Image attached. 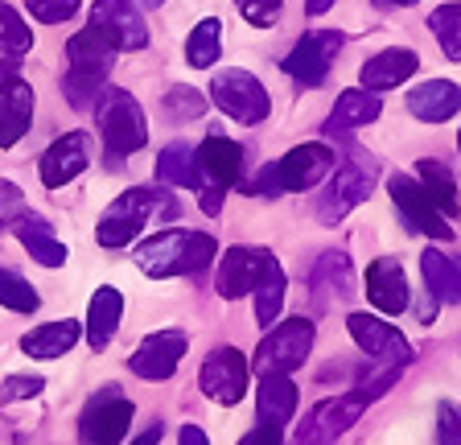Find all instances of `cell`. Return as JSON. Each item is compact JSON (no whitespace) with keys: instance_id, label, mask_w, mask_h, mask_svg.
Masks as SVG:
<instances>
[{"instance_id":"1","label":"cell","mask_w":461,"mask_h":445,"mask_svg":"<svg viewBox=\"0 0 461 445\" xmlns=\"http://www.w3.org/2000/svg\"><path fill=\"white\" fill-rule=\"evenodd\" d=\"M153 219H177V198L169 190L136 186V190H124L99 214L95 240H99V248H128L144 232V222H153Z\"/></svg>"},{"instance_id":"2","label":"cell","mask_w":461,"mask_h":445,"mask_svg":"<svg viewBox=\"0 0 461 445\" xmlns=\"http://www.w3.org/2000/svg\"><path fill=\"white\" fill-rule=\"evenodd\" d=\"M214 252H219V243H214L211 235L177 232V227H173V232H161V235H153V240H144L140 248H136V264H140V272L165 281V277H194V272H202L214 260Z\"/></svg>"},{"instance_id":"3","label":"cell","mask_w":461,"mask_h":445,"mask_svg":"<svg viewBox=\"0 0 461 445\" xmlns=\"http://www.w3.org/2000/svg\"><path fill=\"white\" fill-rule=\"evenodd\" d=\"M112 62H115V50L91 25L83 33H75L67 41V78H62V91H67L70 104L75 107L99 104V87L112 75Z\"/></svg>"},{"instance_id":"4","label":"cell","mask_w":461,"mask_h":445,"mask_svg":"<svg viewBox=\"0 0 461 445\" xmlns=\"http://www.w3.org/2000/svg\"><path fill=\"white\" fill-rule=\"evenodd\" d=\"M243 165V149L222 132H211L194 149V190L202 198V211L219 214L222 211V194L235 186Z\"/></svg>"},{"instance_id":"5","label":"cell","mask_w":461,"mask_h":445,"mask_svg":"<svg viewBox=\"0 0 461 445\" xmlns=\"http://www.w3.org/2000/svg\"><path fill=\"white\" fill-rule=\"evenodd\" d=\"M309 355H313V322L288 318L259 339L251 368H256V376H288V371H297Z\"/></svg>"},{"instance_id":"6","label":"cell","mask_w":461,"mask_h":445,"mask_svg":"<svg viewBox=\"0 0 461 445\" xmlns=\"http://www.w3.org/2000/svg\"><path fill=\"white\" fill-rule=\"evenodd\" d=\"M375 177H379V165H375V157L350 153V161H342L334 169V177H330L326 194H321V203H317V214H321L326 222L346 219V214L355 211V206H363L366 198H371Z\"/></svg>"},{"instance_id":"7","label":"cell","mask_w":461,"mask_h":445,"mask_svg":"<svg viewBox=\"0 0 461 445\" xmlns=\"http://www.w3.org/2000/svg\"><path fill=\"white\" fill-rule=\"evenodd\" d=\"M99 136L112 157H128L136 149H144L149 141V124H144V112L128 91L107 87L99 99Z\"/></svg>"},{"instance_id":"8","label":"cell","mask_w":461,"mask_h":445,"mask_svg":"<svg viewBox=\"0 0 461 445\" xmlns=\"http://www.w3.org/2000/svg\"><path fill=\"white\" fill-rule=\"evenodd\" d=\"M211 99L222 116H230L235 124H264L268 120V91L251 70H219L211 83Z\"/></svg>"},{"instance_id":"9","label":"cell","mask_w":461,"mask_h":445,"mask_svg":"<svg viewBox=\"0 0 461 445\" xmlns=\"http://www.w3.org/2000/svg\"><path fill=\"white\" fill-rule=\"evenodd\" d=\"M128 425H132V400L115 384H107L104 392L86 400L78 416V437L83 445H120L128 437Z\"/></svg>"},{"instance_id":"10","label":"cell","mask_w":461,"mask_h":445,"mask_svg":"<svg viewBox=\"0 0 461 445\" xmlns=\"http://www.w3.org/2000/svg\"><path fill=\"white\" fill-rule=\"evenodd\" d=\"M363 408H366V400L358 396V392H346V396L321 400V404L309 408V416L301 421L297 429H293L288 445H334L338 437H342L346 429L363 416Z\"/></svg>"},{"instance_id":"11","label":"cell","mask_w":461,"mask_h":445,"mask_svg":"<svg viewBox=\"0 0 461 445\" xmlns=\"http://www.w3.org/2000/svg\"><path fill=\"white\" fill-rule=\"evenodd\" d=\"M387 190H392V203H395V211H400L408 232L429 235V240H453V227L445 222L441 206L432 203L429 190H424L412 174H392Z\"/></svg>"},{"instance_id":"12","label":"cell","mask_w":461,"mask_h":445,"mask_svg":"<svg viewBox=\"0 0 461 445\" xmlns=\"http://www.w3.org/2000/svg\"><path fill=\"white\" fill-rule=\"evenodd\" d=\"M346 330L363 347V355H371L375 363H384V368H408L412 363V342L403 339L392 322L375 318V313H350Z\"/></svg>"},{"instance_id":"13","label":"cell","mask_w":461,"mask_h":445,"mask_svg":"<svg viewBox=\"0 0 461 445\" xmlns=\"http://www.w3.org/2000/svg\"><path fill=\"white\" fill-rule=\"evenodd\" d=\"M91 30L112 50H144L149 46V25L132 0H95L91 5Z\"/></svg>"},{"instance_id":"14","label":"cell","mask_w":461,"mask_h":445,"mask_svg":"<svg viewBox=\"0 0 461 445\" xmlns=\"http://www.w3.org/2000/svg\"><path fill=\"white\" fill-rule=\"evenodd\" d=\"M198 384L214 404H240L243 392H248V359L235 347H214L202 359Z\"/></svg>"},{"instance_id":"15","label":"cell","mask_w":461,"mask_h":445,"mask_svg":"<svg viewBox=\"0 0 461 445\" xmlns=\"http://www.w3.org/2000/svg\"><path fill=\"white\" fill-rule=\"evenodd\" d=\"M342 46H346V38L338 30H313L293 46V54L285 59V70L297 78V83H305V87H317V83H326V75Z\"/></svg>"},{"instance_id":"16","label":"cell","mask_w":461,"mask_h":445,"mask_svg":"<svg viewBox=\"0 0 461 445\" xmlns=\"http://www.w3.org/2000/svg\"><path fill=\"white\" fill-rule=\"evenodd\" d=\"M330 169H334V153H330V145H317V141L288 149L276 161V177H280V190L285 194L313 190V186H321L330 177Z\"/></svg>"},{"instance_id":"17","label":"cell","mask_w":461,"mask_h":445,"mask_svg":"<svg viewBox=\"0 0 461 445\" xmlns=\"http://www.w3.org/2000/svg\"><path fill=\"white\" fill-rule=\"evenodd\" d=\"M185 347H190V342H185L182 330H157V334H149V339L136 347V355L128 359V368L140 379H169L173 371H177V363H182Z\"/></svg>"},{"instance_id":"18","label":"cell","mask_w":461,"mask_h":445,"mask_svg":"<svg viewBox=\"0 0 461 445\" xmlns=\"http://www.w3.org/2000/svg\"><path fill=\"white\" fill-rule=\"evenodd\" d=\"M86 165H91V136L86 132H67V136H58L54 145L41 153L38 169H41V182H46L50 190H58V186L75 182Z\"/></svg>"},{"instance_id":"19","label":"cell","mask_w":461,"mask_h":445,"mask_svg":"<svg viewBox=\"0 0 461 445\" xmlns=\"http://www.w3.org/2000/svg\"><path fill=\"white\" fill-rule=\"evenodd\" d=\"M363 285H366V301L379 313L395 318V313L408 310V277H403V264L395 256H379V260L366 264Z\"/></svg>"},{"instance_id":"20","label":"cell","mask_w":461,"mask_h":445,"mask_svg":"<svg viewBox=\"0 0 461 445\" xmlns=\"http://www.w3.org/2000/svg\"><path fill=\"white\" fill-rule=\"evenodd\" d=\"M272 252L268 248H230L227 256H222L219 264V297L235 301V297H248V293H256L259 277H264V268H268Z\"/></svg>"},{"instance_id":"21","label":"cell","mask_w":461,"mask_h":445,"mask_svg":"<svg viewBox=\"0 0 461 445\" xmlns=\"http://www.w3.org/2000/svg\"><path fill=\"white\" fill-rule=\"evenodd\" d=\"M256 408H259V425L285 437L288 421L297 413V384L288 376H259Z\"/></svg>"},{"instance_id":"22","label":"cell","mask_w":461,"mask_h":445,"mask_svg":"<svg viewBox=\"0 0 461 445\" xmlns=\"http://www.w3.org/2000/svg\"><path fill=\"white\" fill-rule=\"evenodd\" d=\"M33 120V87L25 78H5L0 83V149H13L29 132Z\"/></svg>"},{"instance_id":"23","label":"cell","mask_w":461,"mask_h":445,"mask_svg":"<svg viewBox=\"0 0 461 445\" xmlns=\"http://www.w3.org/2000/svg\"><path fill=\"white\" fill-rule=\"evenodd\" d=\"M408 112L424 124H441V120H453L461 112V87L449 83V78H429L416 91H408Z\"/></svg>"},{"instance_id":"24","label":"cell","mask_w":461,"mask_h":445,"mask_svg":"<svg viewBox=\"0 0 461 445\" xmlns=\"http://www.w3.org/2000/svg\"><path fill=\"white\" fill-rule=\"evenodd\" d=\"M9 232L25 243V252L38 264H46V268H62V264H67V256H70L67 243L50 232V222L41 219V214H17V219L9 222Z\"/></svg>"},{"instance_id":"25","label":"cell","mask_w":461,"mask_h":445,"mask_svg":"<svg viewBox=\"0 0 461 445\" xmlns=\"http://www.w3.org/2000/svg\"><path fill=\"white\" fill-rule=\"evenodd\" d=\"M416 67H420V59H416L412 50H384V54L366 59V67L358 70V87L363 91H392L395 83L412 78Z\"/></svg>"},{"instance_id":"26","label":"cell","mask_w":461,"mask_h":445,"mask_svg":"<svg viewBox=\"0 0 461 445\" xmlns=\"http://www.w3.org/2000/svg\"><path fill=\"white\" fill-rule=\"evenodd\" d=\"M355 268L342 252H326L313 268V297L321 305H342V301L355 297Z\"/></svg>"},{"instance_id":"27","label":"cell","mask_w":461,"mask_h":445,"mask_svg":"<svg viewBox=\"0 0 461 445\" xmlns=\"http://www.w3.org/2000/svg\"><path fill=\"white\" fill-rule=\"evenodd\" d=\"M420 272H424V289L437 301H449V305H461V256L449 252H424L420 256Z\"/></svg>"},{"instance_id":"28","label":"cell","mask_w":461,"mask_h":445,"mask_svg":"<svg viewBox=\"0 0 461 445\" xmlns=\"http://www.w3.org/2000/svg\"><path fill=\"white\" fill-rule=\"evenodd\" d=\"M120 313H124V297H120V289L104 285V289L91 297V305H86V342H91L95 350H104L107 342L115 339Z\"/></svg>"},{"instance_id":"29","label":"cell","mask_w":461,"mask_h":445,"mask_svg":"<svg viewBox=\"0 0 461 445\" xmlns=\"http://www.w3.org/2000/svg\"><path fill=\"white\" fill-rule=\"evenodd\" d=\"M379 112H384V104H379V95L375 91H342L334 104V112H330V124L326 132H350V128H363V124H375L379 120Z\"/></svg>"},{"instance_id":"30","label":"cell","mask_w":461,"mask_h":445,"mask_svg":"<svg viewBox=\"0 0 461 445\" xmlns=\"http://www.w3.org/2000/svg\"><path fill=\"white\" fill-rule=\"evenodd\" d=\"M75 342H78V322L62 318V322H46V326L29 330L25 339H21V350L29 359H62Z\"/></svg>"},{"instance_id":"31","label":"cell","mask_w":461,"mask_h":445,"mask_svg":"<svg viewBox=\"0 0 461 445\" xmlns=\"http://www.w3.org/2000/svg\"><path fill=\"white\" fill-rule=\"evenodd\" d=\"M285 289H288L285 268H280V260L272 256L264 277H259V285H256V322L259 326H276L280 305H285Z\"/></svg>"},{"instance_id":"32","label":"cell","mask_w":461,"mask_h":445,"mask_svg":"<svg viewBox=\"0 0 461 445\" xmlns=\"http://www.w3.org/2000/svg\"><path fill=\"white\" fill-rule=\"evenodd\" d=\"M219 54H222V21L202 17L198 25H194V33L185 38V62H190L194 70H202V67H214Z\"/></svg>"},{"instance_id":"33","label":"cell","mask_w":461,"mask_h":445,"mask_svg":"<svg viewBox=\"0 0 461 445\" xmlns=\"http://www.w3.org/2000/svg\"><path fill=\"white\" fill-rule=\"evenodd\" d=\"M416 177H420V186L429 190L432 203L441 206L445 219H449V214H457V186H453V174L445 169L441 161H420V165H416Z\"/></svg>"},{"instance_id":"34","label":"cell","mask_w":461,"mask_h":445,"mask_svg":"<svg viewBox=\"0 0 461 445\" xmlns=\"http://www.w3.org/2000/svg\"><path fill=\"white\" fill-rule=\"evenodd\" d=\"M429 30L437 33V41H441V50H445V59L461 62V0L432 9L429 13Z\"/></svg>"},{"instance_id":"35","label":"cell","mask_w":461,"mask_h":445,"mask_svg":"<svg viewBox=\"0 0 461 445\" xmlns=\"http://www.w3.org/2000/svg\"><path fill=\"white\" fill-rule=\"evenodd\" d=\"M157 177L165 186H194V149L185 141H173L157 157Z\"/></svg>"},{"instance_id":"36","label":"cell","mask_w":461,"mask_h":445,"mask_svg":"<svg viewBox=\"0 0 461 445\" xmlns=\"http://www.w3.org/2000/svg\"><path fill=\"white\" fill-rule=\"evenodd\" d=\"M0 305H5V310H17V313H33L41 305V297L33 293V285H29L25 277L0 268Z\"/></svg>"},{"instance_id":"37","label":"cell","mask_w":461,"mask_h":445,"mask_svg":"<svg viewBox=\"0 0 461 445\" xmlns=\"http://www.w3.org/2000/svg\"><path fill=\"white\" fill-rule=\"evenodd\" d=\"M29 46H33V33H29V25L17 17V9L0 5V54H13V59H21Z\"/></svg>"},{"instance_id":"38","label":"cell","mask_w":461,"mask_h":445,"mask_svg":"<svg viewBox=\"0 0 461 445\" xmlns=\"http://www.w3.org/2000/svg\"><path fill=\"white\" fill-rule=\"evenodd\" d=\"M161 112L169 120H177V124H185V120H198L202 112H206V99L194 87H169L161 95Z\"/></svg>"},{"instance_id":"39","label":"cell","mask_w":461,"mask_h":445,"mask_svg":"<svg viewBox=\"0 0 461 445\" xmlns=\"http://www.w3.org/2000/svg\"><path fill=\"white\" fill-rule=\"evenodd\" d=\"M25 9L33 13V21H41V25H58V21L75 17L78 0H25Z\"/></svg>"},{"instance_id":"40","label":"cell","mask_w":461,"mask_h":445,"mask_svg":"<svg viewBox=\"0 0 461 445\" xmlns=\"http://www.w3.org/2000/svg\"><path fill=\"white\" fill-rule=\"evenodd\" d=\"M437 437H441V445H461V408L453 400L437 404Z\"/></svg>"},{"instance_id":"41","label":"cell","mask_w":461,"mask_h":445,"mask_svg":"<svg viewBox=\"0 0 461 445\" xmlns=\"http://www.w3.org/2000/svg\"><path fill=\"white\" fill-rule=\"evenodd\" d=\"M41 387H46L41 376H9L0 384V400H5V404H9V400H33V396H41Z\"/></svg>"},{"instance_id":"42","label":"cell","mask_w":461,"mask_h":445,"mask_svg":"<svg viewBox=\"0 0 461 445\" xmlns=\"http://www.w3.org/2000/svg\"><path fill=\"white\" fill-rule=\"evenodd\" d=\"M235 5H240V13L251 25H259V30H268V25L280 21V0H235Z\"/></svg>"},{"instance_id":"43","label":"cell","mask_w":461,"mask_h":445,"mask_svg":"<svg viewBox=\"0 0 461 445\" xmlns=\"http://www.w3.org/2000/svg\"><path fill=\"white\" fill-rule=\"evenodd\" d=\"M240 445H285V441H280V433H272V429L259 425V429H251V433H243Z\"/></svg>"},{"instance_id":"44","label":"cell","mask_w":461,"mask_h":445,"mask_svg":"<svg viewBox=\"0 0 461 445\" xmlns=\"http://www.w3.org/2000/svg\"><path fill=\"white\" fill-rule=\"evenodd\" d=\"M177 445H211V441H206V433H202L198 425H182V433H177Z\"/></svg>"},{"instance_id":"45","label":"cell","mask_w":461,"mask_h":445,"mask_svg":"<svg viewBox=\"0 0 461 445\" xmlns=\"http://www.w3.org/2000/svg\"><path fill=\"white\" fill-rule=\"evenodd\" d=\"M330 5H338V0H305V13L309 17H321V13H330Z\"/></svg>"},{"instance_id":"46","label":"cell","mask_w":461,"mask_h":445,"mask_svg":"<svg viewBox=\"0 0 461 445\" xmlns=\"http://www.w3.org/2000/svg\"><path fill=\"white\" fill-rule=\"evenodd\" d=\"M157 441H161V425H153V429H144V433H140V437H136V441H132V445H157Z\"/></svg>"},{"instance_id":"47","label":"cell","mask_w":461,"mask_h":445,"mask_svg":"<svg viewBox=\"0 0 461 445\" xmlns=\"http://www.w3.org/2000/svg\"><path fill=\"white\" fill-rule=\"evenodd\" d=\"M379 5H395V9H408V5H416V0H379Z\"/></svg>"},{"instance_id":"48","label":"cell","mask_w":461,"mask_h":445,"mask_svg":"<svg viewBox=\"0 0 461 445\" xmlns=\"http://www.w3.org/2000/svg\"><path fill=\"white\" fill-rule=\"evenodd\" d=\"M132 5H161V0H132Z\"/></svg>"},{"instance_id":"49","label":"cell","mask_w":461,"mask_h":445,"mask_svg":"<svg viewBox=\"0 0 461 445\" xmlns=\"http://www.w3.org/2000/svg\"><path fill=\"white\" fill-rule=\"evenodd\" d=\"M457 149H461V132H457Z\"/></svg>"}]
</instances>
